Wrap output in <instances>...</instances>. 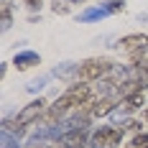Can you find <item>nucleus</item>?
I'll return each instance as SVG.
<instances>
[{"label": "nucleus", "instance_id": "obj_1", "mask_svg": "<svg viewBox=\"0 0 148 148\" xmlns=\"http://www.w3.org/2000/svg\"><path fill=\"white\" fill-rule=\"evenodd\" d=\"M92 100V87H89V82H74L72 87L66 89L61 97L54 100V105L46 110V123H56L61 120L69 110H77L82 102H87Z\"/></svg>", "mask_w": 148, "mask_h": 148}, {"label": "nucleus", "instance_id": "obj_2", "mask_svg": "<svg viewBox=\"0 0 148 148\" xmlns=\"http://www.w3.org/2000/svg\"><path fill=\"white\" fill-rule=\"evenodd\" d=\"M115 69V64L112 59H107V56H95V59H87L82 61L79 66H77V77H79V82H100L102 77Z\"/></svg>", "mask_w": 148, "mask_h": 148}, {"label": "nucleus", "instance_id": "obj_3", "mask_svg": "<svg viewBox=\"0 0 148 148\" xmlns=\"http://www.w3.org/2000/svg\"><path fill=\"white\" fill-rule=\"evenodd\" d=\"M41 115H46V102L41 100V97H38V100L28 102L26 107H23V110H21V112H18V115H15V120H13V125H15V128H13V130H15L18 135H21L26 125L36 123V120L41 118Z\"/></svg>", "mask_w": 148, "mask_h": 148}, {"label": "nucleus", "instance_id": "obj_4", "mask_svg": "<svg viewBox=\"0 0 148 148\" xmlns=\"http://www.w3.org/2000/svg\"><path fill=\"white\" fill-rule=\"evenodd\" d=\"M120 140H123V128H112V125H102L92 135L95 148H118Z\"/></svg>", "mask_w": 148, "mask_h": 148}, {"label": "nucleus", "instance_id": "obj_5", "mask_svg": "<svg viewBox=\"0 0 148 148\" xmlns=\"http://www.w3.org/2000/svg\"><path fill=\"white\" fill-rule=\"evenodd\" d=\"M120 51H128V54H135V51H148V36L146 33H130V36H123L118 41Z\"/></svg>", "mask_w": 148, "mask_h": 148}, {"label": "nucleus", "instance_id": "obj_6", "mask_svg": "<svg viewBox=\"0 0 148 148\" xmlns=\"http://www.w3.org/2000/svg\"><path fill=\"white\" fill-rule=\"evenodd\" d=\"M87 143V130L84 128H72L69 133L61 135V146L64 148H84Z\"/></svg>", "mask_w": 148, "mask_h": 148}, {"label": "nucleus", "instance_id": "obj_7", "mask_svg": "<svg viewBox=\"0 0 148 148\" xmlns=\"http://www.w3.org/2000/svg\"><path fill=\"white\" fill-rule=\"evenodd\" d=\"M118 97H120V95L95 100V112H92V118H105V115H110V112L115 110V105H118Z\"/></svg>", "mask_w": 148, "mask_h": 148}, {"label": "nucleus", "instance_id": "obj_8", "mask_svg": "<svg viewBox=\"0 0 148 148\" xmlns=\"http://www.w3.org/2000/svg\"><path fill=\"white\" fill-rule=\"evenodd\" d=\"M143 105H146V97H143V92H133V95L123 97V110H128V112H133V110H140Z\"/></svg>", "mask_w": 148, "mask_h": 148}, {"label": "nucleus", "instance_id": "obj_9", "mask_svg": "<svg viewBox=\"0 0 148 148\" xmlns=\"http://www.w3.org/2000/svg\"><path fill=\"white\" fill-rule=\"evenodd\" d=\"M33 64H38V54L33 51H23V54H15V66L18 69H28Z\"/></svg>", "mask_w": 148, "mask_h": 148}, {"label": "nucleus", "instance_id": "obj_10", "mask_svg": "<svg viewBox=\"0 0 148 148\" xmlns=\"http://www.w3.org/2000/svg\"><path fill=\"white\" fill-rule=\"evenodd\" d=\"M102 15H107L105 8H95V10H84L79 18H82V21H95V18H102Z\"/></svg>", "mask_w": 148, "mask_h": 148}, {"label": "nucleus", "instance_id": "obj_11", "mask_svg": "<svg viewBox=\"0 0 148 148\" xmlns=\"http://www.w3.org/2000/svg\"><path fill=\"white\" fill-rule=\"evenodd\" d=\"M146 146H148V133H138L130 140V148H146Z\"/></svg>", "mask_w": 148, "mask_h": 148}, {"label": "nucleus", "instance_id": "obj_12", "mask_svg": "<svg viewBox=\"0 0 148 148\" xmlns=\"http://www.w3.org/2000/svg\"><path fill=\"white\" fill-rule=\"evenodd\" d=\"M51 8H54V13H61V15L69 13V3H66V0H54Z\"/></svg>", "mask_w": 148, "mask_h": 148}, {"label": "nucleus", "instance_id": "obj_13", "mask_svg": "<svg viewBox=\"0 0 148 148\" xmlns=\"http://www.w3.org/2000/svg\"><path fill=\"white\" fill-rule=\"evenodd\" d=\"M105 10H107V13H120V10H123V0H110V3L105 5Z\"/></svg>", "mask_w": 148, "mask_h": 148}, {"label": "nucleus", "instance_id": "obj_14", "mask_svg": "<svg viewBox=\"0 0 148 148\" xmlns=\"http://www.w3.org/2000/svg\"><path fill=\"white\" fill-rule=\"evenodd\" d=\"M123 128H125V130H135V133H140V123H138V120H125Z\"/></svg>", "mask_w": 148, "mask_h": 148}, {"label": "nucleus", "instance_id": "obj_15", "mask_svg": "<svg viewBox=\"0 0 148 148\" xmlns=\"http://www.w3.org/2000/svg\"><path fill=\"white\" fill-rule=\"evenodd\" d=\"M41 3H44V0H26V5H28L31 10H38V8H41Z\"/></svg>", "mask_w": 148, "mask_h": 148}, {"label": "nucleus", "instance_id": "obj_16", "mask_svg": "<svg viewBox=\"0 0 148 148\" xmlns=\"http://www.w3.org/2000/svg\"><path fill=\"white\" fill-rule=\"evenodd\" d=\"M146 123H148V110H146Z\"/></svg>", "mask_w": 148, "mask_h": 148}, {"label": "nucleus", "instance_id": "obj_17", "mask_svg": "<svg viewBox=\"0 0 148 148\" xmlns=\"http://www.w3.org/2000/svg\"><path fill=\"white\" fill-rule=\"evenodd\" d=\"M146 148H148V146H146Z\"/></svg>", "mask_w": 148, "mask_h": 148}]
</instances>
